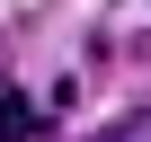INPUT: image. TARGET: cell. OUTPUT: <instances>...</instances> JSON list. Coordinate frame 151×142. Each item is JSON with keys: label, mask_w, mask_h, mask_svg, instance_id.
Here are the masks:
<instances>
[{"label": "cell", "mask_w": 151, "mask_h": 142, "mask_svg": "<svg viewBox=\"0 0 151 142\" xmlns=\"http://www.w3.org/2000/svg\"><path fill=\"white\" fill-rule=\"evenodd\" d=\"M107 142H151V107H142V115H124V124H107Z\"/></svg>", "instance_id": "cell-2"}, {"label": "cell", "mask_w": 151, "mask_h": 142, "mask_svg": "<svg viewBox=\"0 0 151 142\" xmlns=\"http://www.w3.org/2000/svg\"><path fill=\"white\" fill-rule=\"evenodd\" d=\"M36 133H45V107L27 89H0V142H36Z\"/></svg>", "instance_id": "cell-1"}]
</instances>
